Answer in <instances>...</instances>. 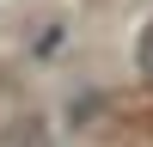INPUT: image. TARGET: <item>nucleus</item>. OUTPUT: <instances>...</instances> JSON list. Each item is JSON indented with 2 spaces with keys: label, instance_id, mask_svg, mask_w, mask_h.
Instances as JSON below:
<instances>
[{
  "label": "nucleus",
  "instance_id": "1",
  "mask_svg": "<svg viewBox=\"0 0 153 147\" xmlns=\"http://www.w3.org/2000/svg\"><path fill=\"white\" fill-rule=\"evenodd\" d=\"M0 147H55V135H49L43 117H19V122H6Z\"/></svg>",
  "mask_w": 153,
  "mask_h": 147
},
{
  "label": "nucleus",
  "instance_id": "2",
  "mask_svg": "<svg viewBox=\"0 0 153 147\" xmlns=\"http://www.w3.org/2000/svg\"><path fill=\"white\" fill-rule=\"evenodd\" d=\"M135 68H141L147 80H153V19L141 24V37H135Z\"/></svg>",
  "mask_w": 153,
  "mask_h": 147
}]
</instances>
